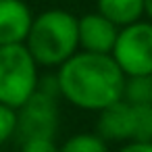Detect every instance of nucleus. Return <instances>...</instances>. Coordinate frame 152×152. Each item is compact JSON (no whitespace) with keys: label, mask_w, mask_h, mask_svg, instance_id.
<instances>
[{"label":"nucleus","mask_w":152,"mask_h":152,"mask_svg":"<svg viewBox=\"0 0 152 152\" xmlns=\"http://www.w3.org/2000/svg\"><path fill=\"white\" fill-rule=\"evenodd\" d=\"M19 152H61L58 144L54 137H36V140H25L21 142Z\"/></svg>","instance_id":"nucleus-13"},{"label":"nucleus","mask_w":152,"mask_h":152,"mask_svg":"<svg viewBox=\"0 0 152 152\" xmlns=\"http://www.w3.org/2000/svg\"><path fill=\"white\" fill-rule=\"evenodd\" d=\"M34 13L25 0H0V46L25 44Z\"/></svg>","instance_id":"nucleus-8"},{"label":"nucleus","mask_w":152,"mask_h":152,"mask_svg":"<svg viewBox=\"0 0 152 152\" xmlns=\"http://www.w3.org/2000/svg\"><path fill=\"white\" fill-rule=\"evenodd\" d=\"M17 135V108L0 104V146Z\"/></svg>","instance_id":"nucleus-12"},{"label":"nucleus","mask_w":152,"mask_h":152,"mask_svg":"<svg viewBox=\"0 0 152 152\" xmlns=\"http://www.w3.org/2000/svg\"><path fill=\"white\" fill-rule=\"evenodd\" d=\"M58 94L71 106L88 113H100L123 100L125 73L110 54L77 50L56 69Z\"/></svg>","instance_id":"nucleus-1"},{"label":"nucleus","mask_w":152,"mask_h":152,"mask_svg":"<svg viewBox=\"0 0 152 152\" xmlns=\"http://www.w3.org/2000/svg\"><path fill=\"white\" fill-rule=\"evenodd\" d=\"M123 100L129 104L152 106V75H135L125 79Z\"/></svg>","instance_id":"nucleus-11"},{"label":"nucleus","mask_w":152,"mask_h":152,"mask_svg":"<svg viewBox=\"0 0 152 152\" xmlns=\"http://www.w3.org/2000/svg\"><path fill=\"white\" fill-rule=\"evenodd\" d=\"M117 36H119V27L106 17H102L98 11L77 17L79 50L94 52V54H110L117 42Z\"/></svg>","instance_id":"nucleus-6"},{"label":"nucleus","mask_w":152,"mask_h":152,"mask_svg":"<svg viewBox=\"0 0 152 152\" xmlns=\"http://www.w3.org/2000/svg\"><path fill=\"white\" fill-rule=\"evenodd\" d=\"M58 150L61 152H110L106 140H102L98 133H88V131L73 133L58 146Z\"/></svg>","instance_id":"nucleus-10"},{"label":"nucleus","mask_w":152,"mask_h":152,"mask_svg":"<svg viewBox=\"0 0 152 152\" xmlns=\"http://www.w3.org/2000/svg\"><path fill=\"white\" fill-rule=\"evenodd\" d=\"M96 133L106 142H119V144L133 142V135H135L133 104L119 100L106 106L104 110H100L96 119Z\"/></svg>","instance_id":"nucleus-7"},{"label":"nucleus","mask_w":152,"mask_h":152,"mask_svg":"<svg viewBox=\"0 0 152 152\" xmlns=\"http://www.w3.org/2000/svg\"><path fill=\"white\" fill-rule=\"evenodd\" d=\"M38 90L48 94V96H54V98H61L58 94V81H56V75L50 73V75H40V81H38Z\"/></svg>","instance_id":"nucleus-14"},{"label":"nucleus","mask_w":152,"mask_h":152,"mask_svg":"<svg viewBox=\"0 0 152 152\" xmlns=\"http://www.w3.org/2000/svg\"><path fill=\"white\" fill-rule=\"evenodd\" d=\"M115 152H152V142H127Z\"/></svg>","instance_id":"nucleus-15"},{"label":"nucleus","mask_w":152,"mask_h":152,"mask_svg":"<svg viewBox=\"0 0 152 152\" xmlns=\"http://www.w3.org/2000/svg\"><path fill=\"white\" fill-rule=\"evenodd\" d=\"M144 11H146V17L152 21V0H144Z\"/></svg>","instance_id":"nucleus-16"},{"label":"nucleus","mask_w":152,"mask_h":152,"mask_svg":"<svg viewBox=\"0 0 152 152\" xmlns=\"http://www.w3.org/2000/svg\"><path fill=\"white\" fill-rule=\"evenodd\" d=\"M96 11L119 29L144 19V0H96Z\"/></svg>","instance_id":"nucleus-9"},{"label":"nucleus","mask_w":152,"mask_h":152,"mask_svg":"<svg viewBox=\"0 0 152 152\" xmlns=\"http://www.w3.org/2000/svg\"><path fill=\"white\" fill-rule=\"evenodd\" d=\"M110 56L125 77L152 75V21L140 19L121 27Z\"/></svg>","instance_id":"nucleus-4"},{"label":"nucleus","mask_w":152,"mask_h":152,"mask_svg":"<svg viewBox=\"0 0 152 152\" xmlns=\"http://www.w3.org/2000/svg\"><path fill=\"white\" fill-rule=\"evenodd\" d=\"M25 48L44 69H58L79 50L77 17L65 9H48L34 15Z\"/></svg>","instance_id":"nucleus-2"},{"label":"nucleus","mask_w":152,"mask_h":152,"mask_svg":"<svg viewBox=\"0 0 152 152\" xmlns=\"http://www.w3.org/2000/svg\"><path fill=\"white\" fill-rule=\"evenodd\" d=\"M58 98L36 90L25 104L17 108V140L54 137L58 131Z\"/></svg>","instance_id":"nucleus-5"},{"label":"nucleus","mask_w":152,"mask_h":152,"mask_svg":"<svg viewBox=\"0 0 152 152\" xmlns=\"http://www.w3.org/2000/svg\"><path fill=\"white\" fill-rule=\"evenodd\" d=\"M40 67L25 44L0 46V104L19 108L38 90Z\"/></svg>","instance_id":"nucleus-3"}]
</instances>
